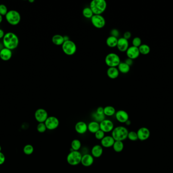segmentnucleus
Listing matches in <instances>:
<instances>
[{
	"mask_svg": "<svg viewBox=\"0 0 173 173\" xmlns=\"http://www.w3.org/2000/svg\"><path fill=\"white\" fill-rule=\"evenodd\" d=\"M5 33L4 30L1 29H0V39H3L4 36H5Z\"/></svg>",
	"mask_w": 173,
	"mask_h": 173,
	"instance_id": "nucleus-43",
	"label": "nucleus"
},
{
	"mask_svg": "<svg viewBox=\"0 0 173 173\" xmlns=\"http://www.w3.org/2000/svg\"><path fill=\"white\" fill-rule=\"evenodd\" d=\"M48 117L47 111L44 109H38L34 113V118L38 123L45 122Z\"/></svg>",
	"mask_w": 173,
	"mask_h": 173,
	"instance_id": "nucleus-10",
	"label": "nucleus"
},
{
	"mask_svg": "<svg viewBox=\"0 0 173 173\" xmlns=\"http://www.w3.org/2000/svg\"><path fill=\"white\" fill-rule=\"evenodd\" d=\"M83 155L79 151H70L66 157V161L70 165L75 166L81 163Z\"/></svg>",
	"mask_w": 173,
	"mask_h": 173,
	"instance_id": "nucleus-5",
	"label": "nucleus"
},
{
	"mask_svg": "<svg viewBox=\"0 0 173 173\" xmlns=\"http://www.w3.org/2000/svg\"><path fill=\"white\" fill-rule=\"evenodd\" d=\"M128 138L132 141H136L138 140L137 133L135 131H130L129 132Z\"/></svg>",
	"mask_w": 173,
	"mask_h": 173,
	"instance_id": "nucleus-32",
	"label": "nucleus"
},
{
	"mask_svg": "<svg viewBox=\"0 0 173 173\" xmlns=\"http://www.w3.org/2000/svg\"><path fill=\"white\" fill-rule=\"evenodd\" d=\"M132 46L139 48L142 45L141 39L139 37H135L132 40Z\"/></svg>",
	"mask_w": 173,
	"mask_h": 173,
	"instance_id": "nucleus-35",
	"label": "nucleus"
},
{
	"mask_svg": "<svg viewBox=\"0 0 173 173\" xmlns=\"http://www.w3.org/2000/svg\"><path fill=\"white\" fill-rule=\"evenodd\" d=\"M23 150L24 153L25 154L29 155L33 153L34 151V148H33V146L31 144H27L24 147Z\"/></svg>",
	"mask_w": 173,
	"mask_h": 173,
	"instance_id": "nucleus-31",
	"label": "nucleus"
},
{
	"mask_svg": "<svg viewBox=\"0 0 173 173\" xmlns=\"http://www.w3.org/2000/svg\"><path fill=\"white\" fill-rule=\"evenodd\" d=\"M93 117L94 118V119H95V122H102L103 120H104L105 118V116L104 114H98L97 113L95 112L92 115Z\"/></svg>",
	"mask_w": 173,
	"mask_h": 173,
	"instance_id": "nucleus-33",
	"label": "nucleus"
},
{
	"mask_svg": "<svg viewBox=\"0 0 173 173\" xmlns=\"http://www.w3.org/2000/svg\"><path fill=\"white\" fill-rule=\"evenodd\" d=\"M1 150H2V147H1V145H0V152H1Z\"/></svg>",
	"mask_w": 173,
	"mask_h": 173,
	"instance_id": "nucleus-48",
	"label": "nucleus"
},
{
	"mask_svg": "<svg viewBox=\"0 0 173 173\" xmlns=\"http://www.w3.org/2000/svg\"><path fill=\"white\" fill-rule=\"evenodd\" d=\"M118 38L116 37L110 36L106 40V43L108 46L110 48L115 47L118 44Z\"/></svg>",
	"mask_w": 173,
	"mask_h": 173,
	"instance_id": "nucleus-24",
	"label": "nucleus"
},
{
	"mask_svg": "<svg viewBox=\"0 0 173 173\" xmlns=\"http://www.w3.org/2000/svg\"><path fill=\"white\" fill-rule=\"evenodd\" d=\"M64 41H69V40H70L69 37L68 36H64Z\"/></svg>",
	"mask_w": 173,
	"mask_h": 173,
	"instance_id": "nucleus-44",
	"label": "nucleus"
},
{
	"mask_svg": "<svg viewBox=\"0 0 173 173\" xmlns=\"http://www.w3.org/2000/svg\"><path fill=\"white\" fill-rule=\"evenodd\" d=\"M19 42L18 37L13 32H8L6 33L3 39V45L4 47L11 50L16 49L18 46Z\"/></svg>",
	"mask_w": 173,
	"mask_h": 173,
	"instance_id": "nucleus-1",
	"label": "nucleus"
},
{
	"mask_svg": "<svg viewBox=\"0 0 173 173\" xmlns=\"http://www.w3.org/2000/svg\"><path fill=\"white\" fill-rule=\"evenodd\" d=\"M82 144L80 140L74 139L71 142V149L74 151H79L81 149Z\"/></svg>",
	"mask_w": 173,
	"mask_h": 173,
	"instance_id": "nucleus-28",
	"label": "nucleus"
},
{
	"mask_svg": "<svg viewBox=\"0 0 173 173\" xmlns=\"http://www.w3.org/2000/svg\"><path fill=\"white\" fill-rule=\"evenodd\" d=\"M82 14L83 15L84 17L87 19H91L94 15L90 7H85L84 8L82 11Z\"/></svg>",
	"mask_w": 173,
	"mask_h": 173,
	"instance_id": "nucleus-29",
	"label": "nucleus"
},
{
	"mask_svg": "<svg viewBox=\"0 0 173 173\" xmlns=\"http://www.w3.org/2000/svg\"><path fill=\"white\" fill-rule=\"evenodd\" d=\"M95 112L98 114H104V108L102 107H99L97 109L96 111Z\"/></svg>",
	"mask_w": 173,
	"mask_h": 173,
	"instance_id": "nucleus-41",
	"label": "nucleus"
},
{
	"mask_svg": "<svg viewBox=\"0 0 173 173\" xmlns=\"http://www.w3.org/2000/svg\"><path fill=\"white\" fill-rule=\"evenodd\" d=\"M37 130L38 132L40 133H44L47 130V128L45 123L42 122V123H38L37 127Z\"/></svg>",
	"mask_w": 173,
	"mask_h": 173,
	"instance_id": "nucleus-34",
	"label": "nucleus"
},
{
	"mask_svg": "<svg viewBox=\"0 0 173 173\" xmlns=\"http://www.w3.org/2000/svg\"><path fill=\"white\" fill-rule=\"evenodd\" d=\"M99 130H100V124L98 122L92 121L88 124V131H89L91 133L95 134Z\"/></svg>",
	"mask_w": 173,
	"mask_h": 173,
	"instance_id": "nucleus-22",
	"label": "nucleus"
},
{
	"mask_svg": "<svg viewBox=\"0 0 173 173\" xmlns=\"http://www.w3.org/2000/svg\"><path fill=\"white\" fill-rule=\"evenodd\" d=\"M74 129L77 133L83 135L88 131V124L84 122L80 121L75 124Z\"/></svg>",
	"mask_w": 173,
	"mask_h": 173,
	"instance_id": "nucleus-17",
	"label": "nucleus"
},
{
	"mask_svg": "<svg viewBox=\"0 0 173 173\" xmlns=\"http://www.w3.org/2000/svg\"><path fill=\"white\" fill-rule=\"evenodd\" d=\"M100 124V128L105 133L111 132L114 128L113 122L109 119L103 120L102 122L99 123Z\"/></svg>",
	"mask_w": 173,
	"mask_h": 173,
	"instance_id": "nucleus-11",
	"label": "nucleus"
},
{
	"mask_svg": "<svg viewBox=\"0 0 173 173\" xmlns=\"http://www.w3.org/2000/svg\"><path fill=\"white\" fill-rule=\"evenodd\" d=\"M106 73L109 78L111 79H115L119 77L120 72L117 67H109Z\"/></svg>",
	"mask_w": 173,
	"mask_h": 173,
	"instance_id": "nucleus-21",
	"label": "nucleus"
},
{
	"mask_svg": "<svg viewBox=\"0 0 173 173\" xmlns=\"http://www.w3.org/2000/svg\"><path fill=\"white\" fill-rule=\"evenodd\" d=\"M110 36L113 37H116L118 38L120 36V32L118 29H113L110 31Z\"/></svg>",
	"mask_w": 173,
	"mask_h": 173,
	"instance_id": "nucleus-38",
	"label": "nucleus"
},
{
	"mask_svg": "<svg viewBox=\"0 0 173 173\" xmlns=\"http://www.w3.org/2000/svg\"><path fill=\"white\" fill-rule=\"evenodd\" d=\"M44 123L47 130L53 131L58 128L59 126V120L56 117L50 116L48 117Z\"/></svg>",
	"mask_w": 173,
	"mask_h": 173,
	"instance_id": "nucleus-9",
	"label": "nucleus"
},
{
	"mask_svg": "<svg viewBox=\"0 0 173 173\" xmlns=\"http://www.w3.org/2000/svg\"><path fill=\"white\" fill-rule=\"evenodd\" d=\"M125 62H126L127 65H128L129 66L131 67L133 64V60H132L131 58H128L125 60Z\"/></svg>",
	"mask_w": 173,
	"mask_h": 173,
	"instance_id": "nucleus-42",
	"label": "nucleus"
},
{
	"mask_svg": "<svg viewBox=\"0 0 173 173\" xmlns=\"http://www.w3.org/2000/svg\"><path fill=\"white\" fill-rule=\"evenodd\" d=\"M62 49L64 53L67 56H73L77 51V45L71 40L64 41L62 45Z\"/></svg>",
	"mask_w": 173,
	"mask_h": 173,
	"instance_id": "nucleus-7",
	"label": "nucleus"
},
{
	"mask_svg": "<svg viewBox=\"0 0 173 173\" xmlns=\"http://www.w3.org/2000/svg\"><path fill=\"white\" fill-rule=\"evenodd\" d=\"M28 2H29V3H33V2H34V0H29Z\"/></svg>",
	"mask_w": 173,
	"mask_h": 173,
	"instance_id": "nucleus-47",
	"label": "nucleus"
},
{
	"mask_svg": "<svg viewBox=\"0 0 173 173\" xmlns=\"http://www.w3.org/2000/svg\"><path fill=\"white\" fill-rule=\"evenodd\" d=\"M131 36H132V34H131V32H129V31H127L124 34L123 38H124L125 39L128 40L129 39L131 38Z\"/></svg>",
	"mask_w": 173,
	"mask_h": 173,
	"instance_id": "nucleus-40",
	"label": "nucleus"
},
{
	"mask_svg": "<svg viewBox=\"0 0 173 173\" xmlns=\"http://www.w3.org/2000/svg\"><path fill=\"white\" fill-rule=\"evenodd\" d=\"M5 155L2 152H0V165H3L5 161Z\"/></svg>",
	"mask_w": 173,
	"mask_h": 173,
	"instance_id": "nucleus-39",
	"label": "nucleus"
},
{
	"mask_svg": "<svg viewBox=\"0 0 173 173\" xmlns=\"http://www.w3.org/2000/svg\"><path fill=\"white\" fill-rule=\"evenodd\" d=\"M116 113L115 109L113 106H107L104 108V114L107 116H112L115 115Z\"/></svg>",
	"mask_w": 173,
	"mask_h": 173,
	"instance_id": "nucleus-27",
	"label": "nucleus"
},
{
	"mask_svg": "<svg viewBox=\"0 0 173 173\" xmlns=\"http://www.w3.org/2000/svg\"><path fill=\"white\" fill-rule=\"evenodd\" d=\"M8 12L7 6L4 4H0V14L2 16H6Z\"/></svg>",
	"mask_w": 173,
	"mask_h": 173,
	"instance_id": "nucleus-36",
	"label": "nucleus"
},
{
	"mask_svg": "<svg viewBox=\"0 0 173 173\" xmlns=\"http://www.w3.org/2000/svg\"><path fill=\"white\" fill-rule=\"evenodd\" d=\"M107 2L105 0H93L90 4L91 9L95 15H101L107 8Z\"/></svg>",
	"mask_w": 173,
	"mask_h": 173,
	"instance_id": "nucleus-2",
	"label": "nucleus"
},
{
	"mask_svg": "<svg viewBox=\"0 0 173 173\" xmlns=\"http://www.w3.org/2000/svg\"><path fill=\"white\" fill-rule=\"evenodd\" d=\"M125 123H126V125H127V126H130V125L131 124V121H130V120L129 119V120H128L127 122H126Z\"/></svg>",
	"mask_w": 173,
	"mask_h": 173,
	"instance_id": "nucleus-45",
	"label": "nucleus"
},
{
	"mask_svg": "<svg viewBox=\"0 0 173 173\" xmlns=\"http://www.w3.org/2000/svg\"><path fill=\"white\" fill-rule=\"evenodd\" d=\"M12 57V50L3 48L0 50V58L3 61H8L10 60Z\"/></svg>",
	"mask_w": 173,
	"mask_h": 173,
	"instance_id": "nucleus-19",
	"label": "nucleus"
},
{
	"mask_svg": "<svg viewBox=\"0 0 173 173\" xmlns=\"http://www.w3.org/2000/svg\"><path fill=\"white\" fill-rule=\"evenodd\" d=\"M138 137V140L143 141H145L150 138V132L148 128L145 127H142L138 130L137 132Z\"/></svg>",
	"mask_w": 173,
	"mask_h": 173,
	"instance_id": "nucleus-12",
	"label": "nucleus"
},
{
	"mask_svg": "<svg viewBox=\"0 0 173 173\" xmlns=\"http://www.w3.org/2000/svg\"><path fill=\"white\" fill-rule=\"evenodd\" d=\"M129 131L126 127L118 126L114 128L111 132V136L115 141H124L128 138Z\"/></svg>",
	"mask_w": 173,
	"mask_h": 173,
	"instance_id": "nucleus-3",
	"label": "nucleus"
},
{
	"mask_svg": "<svg viewBox=\"0 0 173 173\" xmlns=\"http://www.w3.org/2000/svg\"><path fill=\"white\" fill-rule=\"evenodd\" d=\"M94 162V158L90 154H85L82 156L81 164L85 167L91 166Z\"/></svg>",
	"mask_w": 173,
	"mask_h": 173,
	"instance_id": "nucleus-16",
	"label": "nucleus"
},
{
	"mask_svg": "<svg viewBox=\"0 0 173 173\" xmlns=\"http://www.w3.org/2000/svg\"><path fill=\"white\" fill-rule=\"evenodd\" d=\"M120 62V56L114 52L107 54L105 58V62L109 67H118Z\"/></svg>",
	"mask_w": 173,
	"mask_h": 173,
	"instance_id": "nucleus-6",
	"label": "nucleus"
},
{
	"mask_svg": "<svg viewBox=\"0 0 173 173\" xmlns=\"http://www.w3.org/2000/svg\"><path fill=\"white\" fill-rule=\"evenodd\" d=\"M138 48L140 54L143 55H147L150 52V48L147 44H142Z\"/></svg>",
	"mask_w": 173,
	"mask_h": 173,
	"instance_id": "nucleus-30",
	"label": "nucleus"
},
{
	"mask_svg": "<svg viewBox=\"0 0 173 173\" xmlns=\"http://www.w3.org/2000/svg\"><path fill=\"white\" fill-rule=\"evenodd\" d=\"M103 152V147L101 145H95L91 149V155L94 158H99L102 156Z\"/></svg>",
	"mask_w": 173,
	"mask_h": 173,
	"instance_id": "nucleus-20",
	"label": "nucleus"
},
{
	"mask_svg": "<svg viewBox=\"0 0 173 173\" xmlns=\"http://www.w3.org/2000/svg\"><path fill=\"white\" fill-rule=\"evenodd\" d=\"M5 19L8 24L10 25H17L21 21V15L20 13L15 10L8 11L7 14L6 15Z\"/></svg>",
	"mask_w": 173,
	"mask_h": 173,
	"instance_id": "nucleus-4",
	"label": "nucleus"
},
{
	"mask_svg": "<svg viewBox=\"0 0 173 173\" xmlns=\"http://www.w3.org/2000/svg\"><path fill=\"white\" fill-rule=\"evenodd\" d=\"M105 136V132L102 130H99L95 133V137L96 139L98 140H101Z\"/></svg>",
	"mask_w": 173,
	"mask_h": 173,
	"instance_id": "nucleus-37",
	"label": "nucleus"
},
{
	"mask_svg": "<svg viewBox=\"0 0 173 173\" xmlns=\"http://www.w3.org/2000/svg\"><path fill=\"white\" fill-rule=\"evenodd\" d=\"M52 41L54 45L56 46H62V44L64 42V36L61 35H55L52 38Z\"/></svg>",
	"mask_w": 173,
	"mask_h": 173,
	"instance_id": "nucleus-23",
	"label": "nucleus"
},
{
	"mask_svg": "<svg viewBox=\"0 0 173 173\" xmlns=\"http://www.w3.org/2000/svg\"><path fill=\"white\" fill-rule=\"evenodd\" d=\"M118 69L120 73L127 74L130 71V66L125 62H120L118 66Z\"/></svg>",
	"mask_w": 173,
	"mask_h": 173,
	"instance_id": "nucleus-25",
	"label": "nucleus"
},
{
	"mask_svg": "<svg viewBox=\"0 0 173 173\" xmlns=\"http://www.w3.org/2000/svg\"><path fill=\"white\" fill-rule=\"evenodd\" d=\"M92 24L97 29H102L105 25L106 21L102 15L94 14L91 19Z\"/></svg>",
	"mask_w": 173,
	"mask_h": 173,
	"instance_id": "nucleus-8",
	"label": "nucleus"
},
{
	"mask_svg": "<svg viewBox=\"0 0 173 173\" xmlns=\"http://www.w3.org/2000/svg\"><path fill=\"white\" fill-rule=\"evenodd\" d=\"M112 148L117 153L122 152L124 148V144L123 141H115L112 146Z\"/></svg>",
	"mask_w": 173,
	"mask_h": 173,
	"instance_id": "nucleus-26",
	"label": "nucleus"
},
{
	"mask_svg": "<svg viewBox=\"0 0 173 173\" xmlns=\"http://www.w3.org/2000/svg\"><path fill=\"white\" fill-rule=\"evenodd\" d=\"M3 16H2L0 14V24L3 21Z\"/></svg>",
	"mask_w": 173,
	"mask_h": 173,
	"instance_id": "nucleus-46",
	"label": "nucleus"
},
{
	"mask_svg": "<svg viewBox=\"0 0 173 173\" xmlns=\"http://www.w3.org/2000/svg\"><path fill=\"white\" fill-rule=\"evenodd\" d=\"M116 120L120 123H126L129 119V116L126 111L123 110H119L115 114Z\"/></svg>",
	"mask_w": 173,
	"mask_h": 173,
	"instance_id": "nucleus-14",
	"label": "nucleus"
},
{
	"mask_svg": "<svg viewBox=\"0 0 173 173\" xmlns=\"http://www.w3.org/2000/svg\"><path fill=\"white\" fill-rule=\"evenodd\" d=\"M115 140L111 136H106L101 140V145L104 148H110L114 145Z\"/></svg>",
	"mask_w": 173,
	"mask_h": 173,
	"instance_id": "nucleus-18",
	"label": "nucleus"
},
{
	"mask_svg": "<svg viewBox=\"0 0 173 173\" xmlns=\"http://www.w3.org/2000/svg\"><path fill=\"white\" fill-rule=\"evenodd\" d=\"M126 54L128 58H131L133 60H135L140 56L139 48L133 46H131L129 47L126 51Z\"/></svg>",
	"mask_w": 173,
	"mask_h": 173,
	"instance_id": "nucleus-13",
	"label": "nucleus"
},
{
	"mask_svg": "<svg viewBox=\"0 0 173 173\" xmlns=\"http://www.w3.org/2000/svg\"><path fill=\"white\" fill-rule=\"evenodd\" d=\"M116 47L120 52H126L129 47V41L123 37L118 39V44Z\"/></svg>",
	"mask_w": 173,
	"mask_h": 173,
	"instance_id": "nucleus-15",
	"label": "nucleus"
}]
</instances>
